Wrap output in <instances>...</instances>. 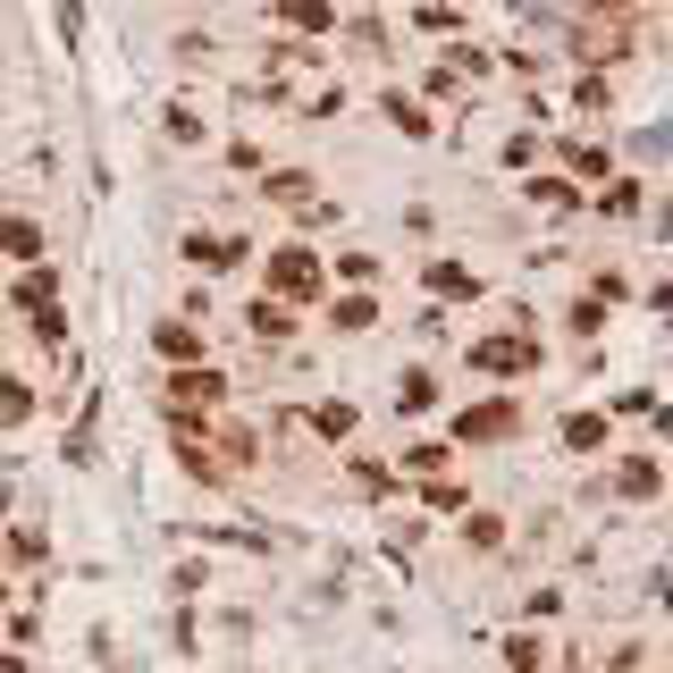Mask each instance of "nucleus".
<instances>
[{
	"label": "nucleus",
	"instance_id": "obj_1",
	"mask_svg": "<svg viewBox=\"0 0 673 673\" xmlns=\"http://www.w3.org/2000/svg\"><path fill=\"white\" fill-rule=\"evenodd\" d=\"M269 278H278V295H311V287H320V261H311V253H278Z\"/></svg>",
	"mask_w": 673,
	"mask_h": 673
},
{
	"label": "nucleus",
	"instance_id": "obj_2",
	"mask_svg": "<svg viewBox=\"0 0 673 673\" xmlns=\"http://www.w3.org/2000/svg\"><path fill=\"white\" fill-rule=\"evenodd\" d=\"M472 363H481V370H522V363H531V346L497 337V346H472Z\"/></svg>",
	"mask_w": 673,
	"mask_h": 673
},
{
	"label": "nucleus",
	"instance_id": "obj_3",
	"mask_svg": "<svg viewBox=\"0 0 673 673\" xmlns=\"http://www.w3.org/2000/svg\"><path fill=\"white\" fill-rule=\"evenodd\" d=\"M269 194H278V202H287L295 219H311V211H320V194H311L304 177H278V186H269Z\"/></svg>",
	"mask_w": 673,
	"mask_h": 673
},
{
	"label": "nucleus",
	"instance_id": "obj_4",
	"mask_svg": "<svg viewBox=\"0 0 673 673\" xmlns=\"http://www.w3.org/2000/svg\"><path fill=\"white\" fill-rule=\"evenodd\" d=\"M514 429V413H463V438H505Z\"/></svg>",
	"mask_w": 673,
	"mask_h": 673
},
{
	"label": "nucleus",
	"instance_id": "obj_5",
	"mask_svg": "<svg viewBox=\"0 0 673 673\" xmlns=\"http://www.w3.org/2000/svg\"><path fill=\"white\" fill-rule=\"evenodd\" d=\"M278 9H287V26H304V34H320V26H328L320 0H278Z\"/></svg>",
	"mask_w": 673,
	"mask_h": 673
},
{
	"label": "nucleus",
	"instance_id": "obj_6",
	"mask_svg": "<svg viewBox=\"0 0 673 673\" xmlns=\"http://www.w3.org/2000/svg\"><path fill=\"white\" fill-rule=\"evenodd\" d=\"M160 354H177V363H194V354H202V337H194V328H160Z\"/></svg>",
	"mask_w": 673,
	"mask_h": 673
},
{
	"label": "nucleus",
	"instance_id": "obj_7",
	"mask_svg": "<svg viewBox=\"0 0 673 673\" xmlns=\"http://www.w3.org/2000/svg\"><path fill=\"white\" fill-rule=\"evenodd\" d=\"M623 497H656V463H623Z\"/></svg>",
	"mask_w": 673,
	"mask_h": 673
},
{
	"label": "nucleus",
	"instance_id": "obj_8",
	"mask_svg": "<svg viewBox=\"0 0 673 673\" xmlns=\"http://www.w3.org/2000/svg\"><path fill=\"white\" fill-rule=\"evenodd\" d=\"M177 404H219V379L202 370V379H177Z\"/></svg>",
	"mask_w": 673,
	"mask_h": 673
},
{
	"label": "nucleus",
	"instance_id": "obj_9",
	"mask_svg": "<svg viewBox=\"0 0 673 673\" xmlns=\"http://www.w3.org/2000/svg\"><path fill=\"white\" fill-rule=\"evenodd\" d=\"M564 438H573V446H597V438H606V422H597V413H573V422H564Z\"/></svg>",
	"mask_w": 673,
	"mask_h": 673
},
{
	"label": "nucleus",
	"instance_id": "obj_10",
	"mask_svg": "<svg viewBox=\"0 0 673 673\" xmlns=\"http://www.w3.org/2000/svg\"><path fill=\"white\" fill-rule=\"evenodd\" d=\"M253 337H287V311H278V304H253Z\"/></svg>",
	"mask_w": 673,
	"mask_h": 673
},
{
	"label": "nucleus",
	"instance_id": "obj_11",
	"mask_svg": "<svg viewBox=\"0 0 673 673\" xmlns=\"http://www.w3.org/2000/svg\"><path fill=\"white\" fill-rule=\"evenodd\" d=\"M0 253H34V228H26V219H0Z\"/></svg>",
	"mask_w": 673,
	"mask_h": 673
},
{
	"label": "nucleus",
	"instance_id": "obj_12",
	"mask_svg": "<svg viewBox=\"0 0 673 673\" xmlns=\"http://www.w3.org/2000/svg\"><path fill=\"white\" fill-rule=\"evenodd\" d=\"M0 422H26V387L18 379H0Z\"/></svg>",
	"mask_w": 673,
	"mask_h": 673
}]
</instances>
